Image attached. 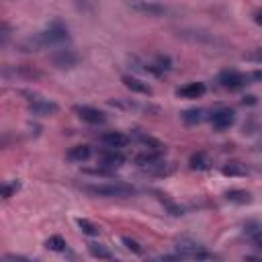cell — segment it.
Instances as JSON below:
<instances>
[{
	"mask_svg": "<svg viewBox=\"0 0 262 262\" xmlns=\"http://www.w3.org/2000/svg\"><path fill=\"white\" fill-rule=\"evenodd\" d=\"M76 223L82 229V233H86V235H98L100 233V227L96 223H92L90 219H76Z\"/></svg>",
	"mask_w": 262,
	"mask_h": 262,
	"instance_id": "603a6c76",
	"label": "cell"
},
{
	"mask_svg": "<svg viewBox=\"0 0 262 262\" xmlns=\"http://www.w3.org/2000/svg\"><path fill=\"white\" fill-rule=\"evenodd\" d=\"M51 63L55 68H61V70L63 68H74L78 63V53L72 51V49H59L51 55Z\"/></svg>",
	"mask_w": 262,
	"mask_h": 262,
	"instance_id": "9c48e42d",
	"label": "cell"
},
{
	"mask_svg": "<svg viewBox=\"0 0 262 262\" xmlns=\"http://www.w3.org/2000/svg\"><path fill=\"white\" fill-rule=\"evenodd\" d=\"M205 113H207L205 108H188V111L182 113V121L186 125H199V123H203L207 119Z\"/></svg>",
	"mask_w": 262,
	"mask_h": 262,
	"instance_id": "2e32d148",
	"label": "cell"
},
{
	"mask_svg": "<svg viewBox=\"0 0 262 262\" xmlns=\"http://www.w3.org/2000/svg\"><path fill=\"white\" fill-rule=\"evenodd\" d=\"M135 139L145 147V149H154V151H164V143L151 135H145L141 131H135Z\"/></svg>",
	"mask_w": 262,
	"mask_h": 262,
	"instance_id": "5bb4252c",
	"label": "cell"
},
{
	"mask_svg": "<svg viewBox=\"0 0 262 262\" xmlns=\"http://www.w3.org/2000/svg\"><path fill=\"white\" fill-rule=\"evenodd\" d=\"M74 111H76V115L84 121V123H90V125H102V123H106V115L102 113V111H98V108H94V106H74Z\"/></svg>",
	"mask_w": 262,
	"mask_h": 262,
	"instance_id": "52a82bcc",
	"label": "cell"
},
{
	"mask_svg": "<svg viewBox=\"0 0 262 262\" xmlns=\"http://www.w3.org/2000/svg\"><path fill=\"white\" fill-rule=\"evenodd\" d=\"M252 242H254V244H256V246H258V248L262 250V231H260V233H258V235H256V237H254Z\"/></svg>",
	"mask_w": 262,
	"mask_h": 262,
	"instance_id": "f546056e",
	"label": "cell"
},
{
	"mask_svg": "<svg viewBox=\"0 0 262 262\" xmlns=\"http://www.w3.org/2000/svg\"><path fill=\"white\" fill-rule=\"evenodd\" d=\"M121 82H123V86L125 88H129L131 92H137V94H145V96H151L154 94V90H151V86L147 84V82H143V80H139V78H135V76H123L121 78Z\"/></svg>",
	"mask_w": 262,
	"mask_h": 262,
	"instance_id": "8fae6325",
	"label": "cell"
},
{
	"mask_svg": "<svg viewBox=\"0 0 262 262\" xmlns=\"http://www.w3.org/2000/svg\"><path fill=\"white\" fill-rule=\"evenodd\" d=\"M100 141H102L104 147L121 149V147H125V145L129 143V137H127L125 133H121V131H108V133H104V135L100 137Z\"/></svg>",
	"mask_w": 262,
	"mask_h": 262,
	"instance_id": "7c38bea8",
	"label": "cell"
},
{
	"mask_svg": "<svg viewBox=\"0 0 262 262\" xmlns=\"http://www.w3.org/2000/svg\"><path fill=\"white\" fill-rule=\"evenodd\" d=\"M121 242H123V246H125L127 250H131L133 254H137V256L143 254V248H141V244H139L137 239H133V237H129V235H123Z\"/></svg>",
	"mask_w": 262,
	"mask_h": 262,
	"instance_id": "d4e9b609",
	"label": "cell"
},
{
	"mask_svg": "<svg viewBox=\"0 0 262 262\" xmlns=\"http://www.w3.org/2000/svg\"><path fill=\"white\" fill-rule=\"evenodd\" d=\"M244 61H250V63H262V47H254L250 51H246L242 55Z\"/></svg>",
	"mask_w": 262,
	"mask_h": 262,
	"instance_id": "484cf974",
	"label": "cell"
},
{
	"mask_svg": "<svg viewBox=\"0 0 262 262\" xmlns=\"http://www.w3.org/2000/svg\"><path fill=\"white\" fill-rule=\"evenodd\" d=\"M246 102H248V104H254L256 100H254V96H246V98H244V104H246Z\"/></svg>",
	"mask_w": 262,
	"mask_h": 262,
	"instance_id": "4dcf8cb0",
	"label": "cell"
},
{
	"mask_svg": "<svg viewBox=\"0 0 262 262\" xmlns=\"http://www.w3.org/2000/svg\"><path fill=\"white\" fill-rule=\"evenodd\" d=\"M252 18H254V23H256V25H260V27H262V10H256Z\"/></svg>",
	"mask_w": 262,
	"mask_h": 262,
	"instance_id": "83f0119b",
	"label": "cell"
},
{
	"mask_svg": "<svg viewBox=\"0 0 262 262\" xmlns=\"http://www.w3.org/2000/svg\"><path fill=\"white\" fill-rule=\"evenodd\" d=\"M90 156H92V149H90L88 145H74V147L66 154V158H68L70 162H86Z\"/></svg>",
	"mask_w": 262,
	"mask_h": 262,
	"instance_id": "9a60e30c",
	"label": "cell"
},
{
	"mask_svg": "<svg viewBox=\"0 0 262 262\" xmlns=\"http://www.w3.org/2000/svg\"><path fill=\"white\" fill-rule=\"evenodd\" d=\"M205 84L203 82H190V84H184V86H180L178 90H176V94L178 96H182V98H201L203 94H205Z\"/></svg>",
	"mask_w": 262,
	"mask_h": 262,
	"instance_id": "4fadbf2b",
	"label": "cell"
},
{
	"mask_svg": "<svg viewBox=\"0 0 262 262\" xmlns=\"http://www.w3.org/2000/svg\"><path fill=\"white\" fill-rule=\"evenodd\" d=\"M188 164H190L192 170H207V168H209V158H207L205 151H196V154L190 156Z\"/></svg>",
	"mask_w": 262,
	"mask_h": 262,
	"instance_id": "ffe728a7",
	"label": "cell"
},
{
	"mask_svg": "<svg viewBox=\"0 0 262 262\" xmlns=\"http://www.w3.org/2000/svg\"><path fill=\"white\" fill-rule=\"evenodd\" d=\"M70 39V33H68V27L61 25L59 20H55L53 25H49L45 31L37 33L35 37H29L27 41L20 43V49L23 51H39V49H45V47H55V45H61Z\"/></svg>",
	"mask_w": 262,
	"mask_h": 262,
	"instance_id": "6da1fadb",
	"label": "cell"
},
{
	"mask_svg": "<svg viewBox=\"0 0 262 262\" xmlns=\"http://www.w3.org/2000/svg\"><path fill=\"white\" fill-rule=\"evenodd\" d=\"M123 162H125V156L119 149H111V147H106L98 158V166H104V168H111V170L119 168Z\"/></svg>",
	"mask_w": 262,
	"mask_h": 262,
	"instance_id": "30bf717a",
	"label": "cell"
},
{
	"mask_svg": "<svg viewBox=\"0 0 262 262\" xmlns=\"http://www.w3.org/2000/svg\"><path fill=\"white\" fill-rule=\"evenodd\" d=\"M252 151H262V137L252 145Z\"/></svg>",
	"mask_w": 262,
	"mask_h": 262,
	"instance_id": "f1b7e54d",
	"label": "cell"
},
{
	"mask_svg": "<svg viewBox=\"0 0 262 262\" xmlns=\"http://www.w3.org/2000/svg\"><path fill=\"white\" fill-rule=\"evenodd\" d=\"M260 170H262V166H260Z\"/></svg>",
	"mask_w": 262,
	"mask_h": 262,
	"instance_id": "1f68e13d",
	"label": "cell"
},
{
	"mask_svg": "<svg viewBox=\"0 0 262 262\" xmlns=\"http://www.w3.org/2000/svg\"><path fill=\"white\" fill-rule=\"evenodd\" d=\"M248 80H250V84H254V82H262V70L250 72V74H248Z\"/></svg>",
	"mask_w": 262,
	"mask_h": 262,
	"instance_id": "4316f807",
	"label": "cell"
},
{
	"mask_svg": "<svg viewBox=\"0 0 262 262\" xmlns=\"http://www.w3.org/2000/svg\"><path fill=\"white\" fill-rule=\"evenodd\" d=\"M20 190V180L16 178V180H6L4 184H2V199H10L12 194H16Z\"/></svg>",
	"mask_w": 262,
	"mask_h": 262,
	"instance_id": "cb8c5ba5",
	"label": "cell"
},
{
	"mask_svg": "<svg viewBox=\"0 0 262 262\" xmlns=\"http://www.w3.org/2000/svg\"><path fill=\"white\" fill-rule=\"evenodd\" d=\"M221 174L223 176H246L248 168L244 164H239V162H229V164H225L221 168Z\"/></svg>",
	"mask_w": 262,
	"mask_h": 262,
	"instance_id": "d6986e66",
	"label": "cell"
},
{
	"mask_svg": "<svg viewBox=\"0 0 262 262\" xmlns=\"http://www.w3.org/2000/svg\"><path fill=\"white\" fill-rule=\"evenodd\" d=\"M45 248L51 250V252H63L68 248V244H66V239L61 235H51V237L45 239Z\"/></svg>",
	"mask_w": 262,
	"mask_h": 262,
	"instance_id": "44dd1931",
	"label": "cell"
},
{
	"mask_svg": "<svg viewBox=\"0 0 262 262\" xmlns=\"http://www.w3.org/2000/svg\"><path fill=\"white\" fill-rule=\"evenodd\" d=\"M82 190L94 194V196H129L135 192L131 184L125 182H111V184H84Z\"/></svg>",
	"mask_w": 262,
	"mask_h": 262,
	"instance_id": "277c9868",
	"label": "cell"
},
{
	"mask_svg": "<svg viewBox=\"0 0 262 262\" xmlns=\"http://www.w3.org/2000/svg\"><path fill=\"white\" fill-rule=\"evenodd\" d=\"M225 199L229 203H235V205H248V203H252V194L248 190H239V188L227 190L225 192Z\"/></svg>",
	"mask_w": 262,
	"mask_h": 262,
	"instance_id": "e0dca14e",
	"label": "cell"
},
{
	"mask_svg": "<svg viewBox=\"0 0 262 262\" xmlns=\"http://www.w3.org/2000/svg\"><path fill=\"white\" fill-rule=\"evenodd\" d=\"M170 68H172V61H170V57H168V55H158V57H156V61L147 66V70H149V72H154L156 76H162V74H164V72H168Z\"/></svg>",
	"mask_w": 262,
	"mask_h": 262,
	"instance_id": "ac0fdd59",
	"label": "cell"
},
{
	"mask_svg": "<svg viewBox=\"0 0 262 262\" xmlns=\"http://www.w3.org/2000/svg\"><path fill=\"white\" fill-rule=\"evenodd\" d=\"M209 119H211L213 129L225 131V129H229V127L235 123V113H233V108H219V111H215Z\"/></svg>",
	"mask_w": 262,
	"mask_h": 262,
	"instance_id": "8992f818",
	"label": "cell"
},
{
	"mask_svg": "<svg viewBox=\"0 0 262 262\" xmlns=\"http://www.w3.org/2000/svg\"><path fill=\"white\" fill-rule=\"evenodd\" d=\"M176 250L182 258H192V260H217L219 256L213 252H207L203 244L190 239V237H180L176 239Z\"/></svg>",
	"mask_w": 262,
	"mask_h": 262,
	"instance_id": "3957f363",
	"label": "cell"
},
{
	"mask_svg": "<svg viewBox=\"0 0 262 262\" xmlns=\"http://www.w3.org/2000/svg\"><path fill=\"white\" fill-rule=\"evenodd\" d=\"M20 94L27 96L25 100H27V104H29V111H31L33 115H37V117H53V115L59 113V106H57L53 100H49V98H45V96H41V94H37V92L23 90Z\"/></svg>",
	"mask_w": 262,
	"mask_h": 262,
	"instance_id": "7a4b0ae2",
	"label": "cell"
},
{
	"mask_svg": "<svg viewBox=\"0 0 262 262\" xmlns=\"http://www.w3.org/2000/svg\"><path fill=\"white\" fill-rule=\"evenodd\" d=\"M127 6L139 14H147V16H158V14H164V6L160 4H151V2H145V0H125Z\"/></svg>",
	"mask_w": 262,
	"mask_h": 262,
	"instance_id": "ba28073f",
	"label": "cell"
},
{
	"mask_svg": "<svg viewBox=\"0 0 262 262\" xmlns=\"http://www.w3.org/2000/svg\"><path fill=\"white\" fill-rule=\"evenodd\" d=\"M88 252L94 256V258H98V260H111L113 258V254L102 246V244H88Z\"/></svg>",
	"mask_w": 262,
	"mask_h": 262,
	"instance_id": "7402d4cb",
	"label": "cell"
},
{
	"mask_svg": "<svg viewBox=\"0 0 262 262\" xmlns=\"http://www.w3.org/2000/svg\"><path fill=\"white\" fill-rule=\"evenodd\" d=\"M217 80H219V84H221L223 88H227V90H239V88H244V86L250 84L248 74H242V72H235V70H225V72H221Z\"/></svg>",
	"mask_w": 262,
	"mask_h": 262,
	"instance_id": "5b68a950",
	"label": "cell"
}]
</instances>
